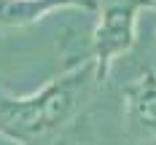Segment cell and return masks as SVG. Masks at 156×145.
Segmentation results:
<instances>
[{
  "mask_svg": "<svg viewBox=\"0 0 156 145\" xmlns=\"http://www.w3.org/2000/svg\"><path fill=\"white\" fill-rule=\"evenodd\" d=\"M81 86V75H73L57 81L54 86L43 89L30 99H11L0 94V132L24 145L35 143L73 113Z\"/></svg>",
  "mask_w": 156,
  "mask_h": 145,
  "instance_id": "1",
  "label": "cell"
}]
</instances>
